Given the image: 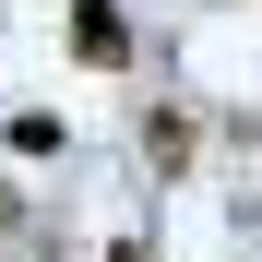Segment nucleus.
I'll list each match as a JSON object with an SVG mask.
<instances>
[{
    "instance_id": "3",
    "label": "nucleus",
    "mask_w": 262,
    "mask_h": 262,
    "mask_svg": "<svg viewBox=\"0 0 262 262\" xmlns=\"http://www.w3.org/2000/svg\"><path fill=\"white\" fill-rule=\"evenodd\" d=\"M0 143H12V155H60V143H72V131H60V119H48V107H24V119H12V131H0Z\"/></svg>"
},
{
    "instance_id": "1",
    "label": "nucleus",
    "mask_w": 262,
    "mask_h": 262,
    "mask_svg": "<svg viewBox=\"0 0 262 262\" xmlns=\"http://www.w3.org/2000/svg\"><path fill=\"white\" fill-rule=\"evenodd\" d=\"M72 60H96V72H119V60H131V24L107 12V0H72Z\"/></svg>"
},
{
    "instance_id": "2",
    "label": "nucleus",
    "mask_w": 262,
    "mask_h": 262,
    "mask_svg": "<svg viewBox=\"0 0 262 262\" xmlns=\"http://www.w3.org/2000/svg\"><path fill=\"white\" fill-rule=\"evenodd\" d=\"M143 155L179 179V167H191V119H179V107H155V119H143Z\"/></svg>"
},
{
    "instance_id": "4",
    "label": "nucleus",
    "mask_w": 262,
    "mask_h": 262,
    "mask_svg": "<svg viewBox=\"0 0 262 262\" xmlns=\"http://www.w3.org/2000/svg\"><path fill=\"white\" fill-rule=\"evenodd\" d=\"M107 262H143V238H119V250H107Z\"/></svg>"
}]
</instances>
